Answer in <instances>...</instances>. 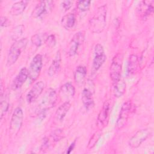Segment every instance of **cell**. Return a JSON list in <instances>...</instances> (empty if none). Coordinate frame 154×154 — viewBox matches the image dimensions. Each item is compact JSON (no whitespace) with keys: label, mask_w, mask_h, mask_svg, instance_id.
Masks as SVG:
<instances>
[{"label":"cell","mask_w":154,"mask_h":154,"mask_svg":"<svg viewBox=\"0 0 154 154\" xmlns=\"http://www.w3.org/2000/svg\"><path fill=\"white\" fill-rule=\"evenodd\" d=\"M107 16V6L106 4L99 7L88 22L90 31L93 33L102 32L105 26Z\"/></svg>","instance_id":"6da1fadb"},{"label":"cell","mask_w":154,"mask_h":154,"mask_svg":"<svg viewBox=\"0 0 154 154\" xmlns=\"http://www.w3.org/2000/svg\"><path fill=\"white\" fill-rule=\"evenodd\" d=\"M28 42V40L26 38H23L15 41L13 43L7 55V62L8 66L13 65L16 62L22 51L25 49Z\"/></svg>","instance_id":"7a4b0ae2"},{"label":"cell","mask_w":154,"mask_h":154,"mask_svg":"<svg viewBox=\"0 0 154 154\" xmlns=\"http://www.w3.org/2000/svg\"><path fill=\"white\" fill-rule=\"evenodd\" d=\"M84 87L82 91V102L86 110H90L94 106L93 95L94 93V84L91 79L85 81Z\"/></svg>","instance_id":"3957f363"},{"label":"cell","mask_w":154,"mask_h":154,"mask_svg":"<svg viewBox=\"0 0 154 154\" xmlns=\"http://www.w3.org/2000/svg\"><path fill=\"white\" fill-rule=\"evenodd\" d=\"M57 100V93L53 88L48 89L40 99L37 109L40 112H45L51 109L56 103Z\"/></svg>","instance_id":"277c9868"},{"label":"cell","mask_w":154,"mask_h":154,"mask_svg":"<svg viewBox=\"0 0 154 154\" xmlns=\"http://www.w3.org/2000/svg\"><path fill=\"white\" fill-rule=\"evenodd\" d=\"M23 120V112L21 108L17 107L14 110L10 123V134L16 135L20 131Z\"/></svg>","instance_id":"5b68a950"},{"label":"cell","mask_w":154,"mask_h":154,"mask_svg":"<svg viewBox=\"0 0 154 154\" xmlns=\"http://www.w3.org/2000/svg\"><path fill=\"white\" fill-rule=\"evenodd\" d=\"M54 7L52 1H40L35 7L31 13V16L35 19H42L51 13Z\"/></svg>","instance_id":"8992f818"},{"label":"cell","mask_w":154,"mask_h":154,"mask_svg":"<svg viewBox=\"0 0 154 154\" xmlns=\"http://www.w3.org/2000/svg\"><path fill=\"white\" fill-rule=\"evenodd\" d=\"M84 39V31H81L75 33L68 45L67 51V54L70 57L76 55L78 54L79 48L83 44Z\"/></svg>","instance_id":"52a82bcc"},{"label":"cell","mask_w":154,"mask_h":154,"mask_svg":"<svg viewBox=\"0 0 154 154\" xmlns=\"http://www.w3.org/2000/svg\"><path fill=\"white\" fill-rule=\"evenodd\" d=\"M106 58V57L103 46L100 44H97L94 49V57L91 67V72L93 74L96 73L102 67Z\"/></svg>","instance_id":"ba28073f"},{"label":"cell","mask_w":154,"mask_h":154,"mask_svg":"<svg viewBox=\"0 0 154 154\" xmlns=\"http://www.w3.org/2000/svg\"><path fill=\"white\" fill-rule=\"evenodd\" d=\"M43 66L42 56L40 54L35 55L32 58L28 70V78L31 81H35L40 75Z\"/></svg>","instance_id":"9c48e42d"},{"label":"cell","mask_w":154,"mask_h":154,"mask_svg":"<svg viewBox=\"0 0 154 154\" xmlns=\"http://www.w3.org/2000/svg\"><path fill=\"white\" fill-rule=\"evenodd\" d=\"M122 60L119 54L116 55L112 59L110 68L109 76L113 84L121 79L122 70Z\"/></svg>","instance_id":"30bf717a"},{"label":"cell","mask_w":154,"mask_h":154,"mask_svg":"<svg viewBox=\"0 0 154 154\" xmlns=\"http://www.w3.org/2000/svg\"><path fill=\"white\" fill-rule=\"evenodd\" d=\"M132 103L131 100H127L123 103L116 123V128L117 129H121L125 126L129 118Z\"/></svg>","instance_id":"8fae6325"},{"label":"cell","mask_w":154,"mask_h":154,"mask_svg":"<svg viewBox=\"0 0 154 154\" xmlns=\"http://www.w3.org/2000/svg\"><path fill=\"white\" fill-rule=\"evenodd\" d=\"M151 134L150 129H143L138 131L129 140V146L133 149L138 147Z\"/></svg>","instance_id":"7c38bea8"},{"label":"cell","mask_w":154,"mask_h":154,"mask_svg":"<svg viewBox=\"0 0 154 154\" xmlns=\"http://www.w3.org/2000/svg\"><path fill=\"white\" fill-rule=\"evenodd\" d=\"M45 88V84L43 81H40L35 82L26 96V100L28 103L35 101L42 93Z\"/></svg>","instance_id":"4fadbf2b"},{"label":"cell","mask_w":154,"mask_h":154,"mask_svg":"<svg viewBox=\"0 0 154 154\" xmlns=\"http://www.w3.org/2000/svg\"><path fill=\"white\" fill-rule=\"evenodd\" d=\"M110 112V105L108 102H105L102 109H100L98 117H97V124L99 128H103L104 126H105L107 124L109 115Z\"/></svg>","instance_id":"5bb4252c"},{"label":"cell","mask_w":154,"mask_h":154,"mask_svg":"<svg viewBox=\"0 0 154 154\" xmlns=\"http://www.w3.org/2000/svg\"><path fill=\"white\" fill-rule=\"evenodd\" d=\"M28 78V70L26 67L22 68L14 79L11 87L13 90L20 88Z\"/></svg>","instance_id":"9a60e30c"},{"label":"cell","mask_w":154,"mask_h":154,"mask_svg":"<svg viewBox=\"0 0 154 154\" xmlns=\"http://www.w3.org/2000/svg\"><path fill=\"white\" fill-rule=\"evenodd\" d=\"M153 1H141L138 7V11L143 19H146L150 15L153 11Z\"/></svg>","instance_id":"2e32d148"},{"label":"cell","mask_w":154,"mask_h":154,"mask_svg":"<svg viewBox=\"0 0 154 154\" xmlns=\"http://www.w3.org/2000/svg\"><path fill=\"white\" fill-rule=\"evenodd\" d=\"M87 75V69L85 66H79L74 72V79L76 84L81 87L84 84Z\"/></svg>","instance_id":"e0dca14e"},{"label":"cell","mask_w":154,"mask_h":154,"mask_svg":"<svg viewBox=\"0 0 154 154\" xmlns=\"http://www.w3.org/2000/svg\"><path fill=\"white\" fill-rule=\"evenodd\" d=\"M61 54L60 51H58L54 60H52L49 69H48V75L50 76H53L56 75L60 70L61 68Z\"/></svg>","instance_id":"ac0fdd59"},{"label":"cell","mask_w":154,"mask_h":154,"mask_svg":"<svg viewBox=\"0 0 154 154\" xmlns=\"http://www.w3.org/2000/svg\"><path fill=\"white\" fill-rule=\"evenodd\" d=\"M76 22V14L73 12H70L64 15L61 20V25L66 29L72 28Z\"/></svg>","instance_id":"d6986e66"},{"label":"cell","mask_w":154,"mask_h":154,"mask_svg":"<svg viewBox=\"0 0 154 154\" xmlns=\"http://www.w3.org/2000/svg\"><path fill=\"white\" fill-rule=\"evenodd\" d=\"M29 3L28 1H20L15 2L11 7L10 13L13 16H18L22 14Z\"/></svg>","instance_id":"ffe728a7"},{"label":"cell","mask_w":154,"mask_h":154,"mask_svg":"<svg viewBox=\"0 0 154 154\" xmlns=\"http://www.w3.org/2000/svg\"><path fill=\"white\" fill-rule=\"evenodd\" d=\"M71 106V104L69 102H66L60 105L57 109L55 112V119L58 121H63L65 117L66 114L68 112Z\"/></svg>","instance_id":"44dd1931"},{"label":"cell","mask_w":154,"mask_h":154,"mask_svg":"<svg viewBox=\"0 0 154 154\" xmlns=\"http://www.w3.org/2000/svg\"><path fill=\"white\" fill-rule=\"evenodd\" d=\"M1 102H0V109H1V119L3 117L5 114L8 111L9 107V99L8 95L4 93L2 89L1 90Z\"/></svg>","instance_id":"7402d4cb"},{"label":"cell","mask_w":154,"mask_h":154,"mask_svg":"<svg viewBox=\"0 0 154 154\" xmlns=\"http://www.w3.org/2000/svg\"><path fill=\"white\" fill-rule=\"evenodd\" d=\"M114 85V95L116 97L122 96L126 91V83L123 79H120L116 83L113 84Z\"/></svg>","instance_id":"603a6c76"},{"label":"cell","mask_w":154,"mask_h":154,"mask_svg":"<svg viewBox=\"0 0 154 154\" xmlns=\"http://www.w3.org/2000/svg\"><path fill=\"white\" fill-rule=\"evenodd\" d=\"M138 64V57L135 55H131L129 57L128 66H127V72L129 75L134 74L137 70Z\"/></svg>","instance_id":"cb8c5ba5"},{"label":"cell","mask_w":154,"mask_h":154,"mask_svg":"<svg viewBox=\"0 0 154 154\" xmlns=\"http://www.w3.org/2000/svg\"><path fill=\"white\" fill-rule=\"evenodd\" d=\"M61 92L66 97H72L75 95V89L70 82H66L61 86Z\"/></svg>","instance_id":"d4e9b609"},{"label":"cell","mask_w":154,"mask_h":154,"mask_svg":"<svg viewBox=\"0 0 154 154\" xmlns=\"http://www.w3.org/2000/svg\"><path fill=\"white\" fill-rule=\"evenodd\" d=\"M48 35H46L45 34H35L33 35L31 38V41L33 45L37 47L40 46L43 42H45V40Z\"/></svg>","instance_id":"484cf974"},{"label":"cell","mask_w":154,"mask_h":154,"mask_svg":"<svg viewBox=\"0 0 154 154\" xmlns=\"http://www.w3.org/2000/svg\"><path fill=\"white\" fill-rule=\"evenodd\" d=\"M24 30V26L22 25H19L16 26L13 30L11 32V38L13 40L16 41L18 40L19 38L22 35Z\"/></svg>","instance_id":"4316f807"},{"label":"cell","mask_w":154,"mask_h":154,"mask_svg":"<svg viewBox=\"0 0 154 154\" xmlns=\"http://www.w3.org/2000/svg\"><path fill=\"white\" fill-rule=\"evenodd\" d=\"M90 1H79L77 2V8L81 13L87 11L90 7Z\"/></svg>","instance_id":"83f0119b"},{"label":"cell","mask_w":154,"mask_h":154,"mask_svg":"<svg viewBox=\"0 0 154 154\" xmlns=\"http://www.w3.org/2000/svg\"><path fill=\"white\" fill-rule=\"evenodd\" d=\"M45 43L50 48L54 47L56 44V38L55 35L53 34L48 35L45 40Z\"/></svg>","instance_id":"f1b7e54d"},{"label":"cell","mask_w":154,"mask_h":154,"mask_svg":"<svg viewBox=\"0 0 154 154\" xmlns=\"http://www.w3.org/2000/svg\"><path fill=\"white\" fill-rule=\"evenodd\" d=\"M51 137L54 141H58L63 137V132L61 129H56L52 132Z\"/></svg>","instance_id":"f546056e"},{"label":"cell","mask_w":154,"mask_h":154,"mask_svg":"<svg viewBox=\"0 0 154 154\" xmlns=\"http://www.w3.org/2000/svg\"><path fill=\"white\" fill-rule=\"evenodd\" d=\"M73 5V1H63L60 4L61 10L64 12L69 10Z\"/></svg>","instance_id":"4dcf8cb0"},{"label":"cell","mask_w":154,"mask_h":154,"mask_svg":"<svg viewBox=\"0 0 154 154\" xmlns=\"http://www.w3.org/2000/svg\"><path fill=\"white\" fill-rule=\"evenodd\" d=\"M100 135L98 133H96L94 134L92 137L91 138H90V141H89V143H88V147L89 149H91L92 147H93L95 144H96V143L97 142L98 140L100 138Z\"/></svg>","instance_id":"1f68e13d"},{"label":"cell","mask_w":154,"mask_h":154,"mask_svg":"<svg viewBox=\"0 0 154 154\" xmlns=\"http://www.w3.org/2000/svg\"><path fill=\"white\" fill-rule=\"evenodd\" d=\"M49 139L48 138H44L43 139V142H42V146H41V149L42 150H46L48 147H49Z\"/></svg>","instance_id":"d6a6232c"},{"label":"cell","mask_w":154,"mask_h":154,"mask_svg":"<svg viewBox=\"0 0 154 154\" xmlns=\"http://www.w3.org/2000/svg\"><path fill=\"white\" fill-rule=\"evenodd\" d=\"M9 21L8 19L5 17V16H2L1 17V26H7L8 25Z\"/></svg>","instance_id":"836d02e7"},{"label":"cell","mask_w":154,"mask_h":154,"mask_svg":"<svg viewBox=\"0 0 154 154\" xmlns=\"http://www.w3.org/2000/svg\"><path fill=\"white\" fill-rule=\"evenodd\" d=\"M75 143H76V141H74L73 143H72L70 144V145L69 146V147L67 149V151H66L67 153H70L73 150V149H74V147L75 146Z\"/></svg>","instance_id":"e575fe53"}]
</instances>
